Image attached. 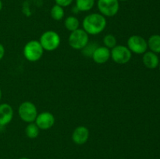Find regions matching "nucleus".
<instances>
[{
    "instance_id": "f257e3e1",
    "label": "nucleus",
    "mask_w": 160,
    "mask_h": 159,
    "mask_svg": "<svg viewBox=\"0 0 160 159\" xmlns=\"http://www.w3.org/2000/svg\"><path fill=\"white\" fill-rule=\"evenodd\" d=\"M106 25V17L98 12H93L84 18L82 21V29L88 35H97L104 31Z\"/></svg>"
},
{
    "instance_id": "f03ea898",
    "label": "nucleus",
    "mask_w": 160,
    "mask_h": 159,
    "mask_svg": "<svg viewBox=\"0 0 160 159\" xmlns=\"http://www.w3.org/2000/svg\"><path fill=\"white\" fill-rule=\"evenodd\" d=\"M23 54L27 60L31 62H35L42 58L44 49L39 41L31 40L25 44L23 49Z\"/></svg>"
},
{
    "instance_id": "7ed1b4c3",
    "label": "nucleus",
    "mask_w": 160,
    "mask_h": 159,
    "mask_svg": "<svg viewBox=\"0 0 160 159\" xmlns=\"http://www.w3.org/2000/svg\"><path fill=\"white\" fill-rule=\"evenodd\" d=\"M39 42L44 51H53L60 45L61 37L56 31H47L41 35Z\"/></svg>"
},
{
    "instance_id": "20e7f679",
    "label": "nucleus",
    "mask_w": 160,
    "mask_h": 159,
    "mask_svg": "<svg viewBox=\"0 0 160 159\" xmlns=\"http://www.w3.org/2000/svg\"><path fill=\"white\" fill-rule=\"evenodd\" d=\"M70 48L74 50H83L89 43V35L81 28L70 32L68 37Z\"/></svg>"
},
{
    "instance_id": "39448f33",
    "label": "nucleus",
    "mask_w": 160,
    "mask_h": 159,
    "mask_svg": "<svg viewBox=\"0 0 160 159\" xmlns=\"http://www.w3.org/2000/svg\"><path fill=\"white\" fill-rule=\"evenodd\" d=\"M38 114L37 107L31 101H23L18 108L19 117L24 123H34Z\"/></svg>"
},
{
    "instance_id": "423d86ee",
    "label": "nucleus",
    "mask_w": 160,
    "mask_h": 159,
    "mask_svg": "<svg viewBox=\"0 0 160 159\" xmlns=\"http://www.w3.org/2000/svg\"><path fill=\"white\" fill-rule=\"evenodd\" d=\"M110 52L112 60L119 65L128 63L132 58V53L125 45H117L110 50Z\"/></svg>"
},
{
    "instance_id": "0eeeda50",
    "label": "nucleus",
    "mask_w": 160,
    "mask_h": 159,
    "mask_svg": "<svg viewBox=\"0 0 160 159\" xmlns=\"http://www.w3.org/2000/svg\"><path fill=\"white\" fill-rule=\"evenodd\" d=\"M99 13L105 17H112L117 15L120 9L119 0H98L97 1Z\"/></svg>"
},
{
    "instance_id": "6e6552de",
    "label": "nucleus",
    "mask_w": 160,
    "mask_h": 159,
    "mask_svg": "<svg viewBox=\"0 0 160 159\" xmlns=\"http://www.w3.org/2000/svg\"><path fill=\"white\" fill-rule=\"evenodd\" d=\"M127 47L131 53L143 55L148 50V43L144 37L140 35H131L127 41Z\"/></svg>"
},
{
    "instance_id": "1a4fd4ad",
    "label": "nucleus",
    "mask_w": 160,
    "mask_h": 159,
    "mask_svg": "<svg viewBox=\"0 0 160 159\" xmlns=\"http://www.w3.org/2000/svg\"><path fill=\"white\" fill-rule=\"evenodd\" d=\"M56 118L54 115L49 112H43L38 114L34 123L40 129V130H48L55 125Z\"/></svg>"
},
{
    "instance_id": "9d476101",
    "label": "nucleus",
    "mask_w": 160,
    "mask_h": 159,
    "mask_svg": "<svg viewBox=\"0 0 160 159\" xmlns=\"http://www.w3.org/2000/svg\"><path fill=\"white\" fill-rule=\"evenodd\" d=\"M90 136L89 129L84 126H79L73 129L71 138L73 143L78 145H83L88 142Z\"/></svg>"
},
{
    "instance_id": "9b49d317",
    "label": "nucleus",
    "mask_w": 160,
    "mask_h": 159,
    "mask_svg": "<svg viewBox=\"0 0 160 159\" xmlns=\"http://www.w3.org/2000/svg\"><path fill=\"white\" fill-rule=\"evenodd\" d=\"M92 58L94 62L97 64H105L111 59L110 49L105 46H100L95 48L92 52Z\"/></svg>"
},
{
    "instance_id": "f8f14e48",
    "label": "nucleus",
    "mask_w": 160,
    "mask_h": 159,
    "mask_svg": "<svg viewBox=\"0 0 160 159\" xmlns=\"http://www.w3.org/2000/svg\"><path fill=\"white\" fill-rule=\"evenodd\" d=\"M14 112L12 106L8 103L0 104V126H5L9 124L13 118Z\"/></svg>"
},
{
    "instance_id": "ddd939ff",
    "label": "nucleus",
    "mask_w": 160,
    "mask_h": 159,
    "mask_svg": "<svg viewBox=\"0 0 160 159\" xmlns=\"http://www.w3.org/2000/svg\"><path fill=\"white\" fill-rule=\"evenodd\" d=\"M142 62L146 68L154 70L159 66V59L157 54L151 51H145L142 56Z\"/></svg>"
},
{
    "instance_id": "4468645a",
    "label": "nucleus",
    "mask_w": 160,
    "mask_h": 159,
    "mask_svg": "<svg viewBox=\"0 0 160 159\" xmlns=\"http://www.w3.org/2000/svg\"><path fill=\"white\" fill-rule=\"evenodd\" d=\"M148 48L150 51L156 54L160 53V35L159 34H153L147 41Z\"/></svg>"
},
{
    "instance_id": "2eb2a0df",
    "label": "nucleus",
    "mask_w": 160,
    "mask_h": 159,
    "mask_svg": "<svg viewBox=\"0 0 160 159\" xmlns=\"http://www.w3.org/2000/svg\"><path fill=\"white\" fill-rule=\"evenodd\" d=\"M65 28L70 32L74 31L80 28V21L74 16H69L64 20Z\"/></svg>"
},
{
    "instance_id": "dca6fc26",
    "label": "nucleus",
    "mask_w": 160,
    "mask_h": 159,
    "mask_svg": "<svg viewBox=\"0 0 160 159\" xmlns=\"http://www.w3.org/2000/svg\"><path fill=\"white\" fill-rule=\"evenodd\" d=\"M76 8L81 12H88L95 4V0H75Z\"/></svg>"
},
{
    "instance_id": "f3484780",
    "label": "nucleus",
    "mask_w": 160,
    "mask_h": 159,
    "mask_svg": "<svg viewBox=\"0 0 160 159\" xmlns=\"http://www.w3.org/2000/svg\"><path fill=\"white\" fill-rule=\"evenodd\" d=\"M50 15H51L52 18L54 20H56V21H59V20H62L64 16H65V11H64L63 7L59 6V5L55 4L51 8Z\"/></svg>"
},
{
    "instance_id": "a211bd4d",
    "label": "nucleus",
    "mask_w": 160,
    "mask_h": 159,
    "mask_svg": "<svg viewBox=\"0 0 160 159\" xmlns=\"http://www.w3.org/2000/svg\"><path fill=\"white\" fill-rule=\"evenodd\" d=\"M40 129L38 127L37 125L34 123H28L25 128V134L27 137L29 139H35L38 137Z\"/></svg>"
},
{
    "instance_id": "6ab92c4d",
    "label": "nucleus",
    "mask_w": 160,
    "mask_h": 159,
    "mask_svg": "<svg viewBox=\"0 0 160 159\" xmlns=\"http://www.w3.org/2000/svg\"><path fill=\"white\" fill-rule=\"evenodd\" d=\"M103 46L106 47L109 49H112L116 45H117V40L115 36L113 34H108L106 35H105V37H103Z\"/></svg>"
},
{
    "instance_id": "aec40b11",
    "label": "nucleus",
    "mask_w": 160,
    "mask_h": 159,
    "mask_svg": "<svg viewBox=\"0 0 160 159\" xmlns=\"http://www.w3.org/2000/svg\"><path fill=\"white\" fill-rule=\"evenodd\" d=\"M56 5L62 6V7H67L73 3V0H55Z\"/></svg>"
},
{
    "instance_id": "412c9836",
    "label": "nucleus",
    "mask_w": 160,
    "mask_h": 159,
    "mask_svg": "<svg viewBox=\"0 0 160 159\" xmlns=\"http://www.w3.org/2000/svg\"><path fill=\"white\" fill-rule=\"evenodd\" d=\"M5 53H6V50H5L4 46H3L2 44L0 43V61L3 59L5 55Z\"/></svg>"
},
{
    "instance_id": "4be33fe9",
    "label": "nucleus",
    "mask_w": 160,
    "mask_h": 159,
    "mask_svg": "<svg viewBox=\"0 0 160 159\" xmlns=\"http://www.w3.org/2000/svg\"><path fill=\"white\" fill-rule=\"evenodd\" d=\"M2 7H3V4H2V0H0V11L2 9Z\"/></svg>"
},
{
    "instance_id": "5701e85b",
    "label": "nucleus",
    "mask_w": 160,
    "mask_h": 159,
    "mask_svg": "<svg viewBox=\"0 0 160 159\" xmlns=\"http://www.w3.org/2000/svg\"><path fill=\"white\" fill-rule=\"evenodd\" d=\"M2 90H1V88H0V100H1V98H2Z\"/></svg>"
},
{
    "instance_id": "b1692460",
    "label": "nucleus",
    "mask_w": 160,
    "mask_h": 159,
    "mask_svg": "<svg viewBox=\"0 0 160 159\" xmlns=\"http://www.w3.org/2000/svg\"><path fill=\"white\" fill-rule=\"evenodd\" d=\"M19 159H30V158H28V157H20V158Z\"/></svg>"
},
{
    "instance_id": "393cba45",
    "label": "nucleus",
    "mask_w": 160,
    "mask_h": 159,
    "mask_svg": "<svg viewBox=\"0 0 160 159\" xmlns=\"http://www.w3.org/2000/svg\"><path fill=\"white\" fill-rule=\"evenodd\" d=\"M119 1H121V2H126V1H128V0H119Z\"/></svg>"
},
{
    "instance_id": "a878e982",
    "label": "nucleus",
    "mask_w": 160,
    "mask_h": 159,
    "mask_svg": "<svg viewBox=\"0 0 160 159\" xmlns=\"http://www.w3.org/2000/svg\"><path fill=\"white\" fill-rule=\"evenodd\" d=\"M159 68V71H160V62H159V66H158Z\"/></svg>"
}]
</instances>
